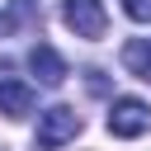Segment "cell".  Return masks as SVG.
<instances>
[{
    "mask_svg": "<svg viewBox=\"0 0 151 151\" xmlns=\"http://www.w3.org/2000/svg\"><path fill=\"white\" fill-rule=\"evenodd\" d=\"M76 132H80V113H76L71 104H52V109L38 118V146H42V151L66 146Z\"/></svg>",
    "mask_w": 151,
    "mask_h": 151,
    "instance_id": "obj_1",
    "label": "cell"
},
{
    "mask_svg": "<svg viewBox=\"0 0 151 151\" xmlns=\"http://www.w3.org/2000/svg\"><path fill=\"white\" fill-rule=\"evenodd\" d=\"M0 113H5V118L33 113V85H24V80H14V76H0Z\"/></svg>",
    "mask_w": 151,
    "mask_h": 151,
    "instance_id": "obj_5",
    "label": "cell"
},
{
    "mask_svg": "<svg viewBox=\"0 0 151 151\" xmlns=\"http://www.w3.org/2000/svg\"><path fill=\"white\" fill-rule=\"evenodd\" d=\"M123 66L137 76V80H151V38H132L123 47Z\"/></svg>",
    "mask_w": 151,
    "mask_h": 151,
    "instance_id": "obj_6",
    "label": "cell"
},
{
    "mask_svg": "<svg viewBox=\"0 0 151 151\" xmlns=\"http://www.w3.org/2000/svg\"><path fill=\"white\" fill-rule=\"evenodd\" d=\"M28 71H33L38 85H47V90H57V85L66 80V61H61V52L47 47V42H38V47L28 52Z\"/></svg>",
    "mask_w": 151,
    "mask_h": 151,
    "instance_id": "obj_4",
    "label": "cell"
},
{
    "mask_svg": "<svg viewBox=\"0 0 151 151\" xmlns=\"http://www.w3.org/2000/svg\"><path fill=\"white\" fill-rule=\"evenodd\" d=\"M61 19L76 38H104L109 28V14H104V0H61Z\"/></svg>",
    "mask_w": 151,
    "mask_h": 151,
    "instance_id": "obj_2",
    "label": "cell"
},
{
    "mask_svg": "<svg viewBox=\"0 0 151 151\" xmlns=\"http://www.w3.org/2000/svg\"><path fill=\"white\" fill-rule=\"evenodd\" d=\"M85 76H90V80H85V85H90V90H94V94H104V90H109V80H104V71H99V66H90V71H85Z\"/></svg>",
    "mask_w": 151,
    "mask_h": 151,
    "instance_id": "obj_8",
    "label": "cell"
},
{
    "mask_svg": "<svg viewBox=\"0 0 151 151\" xmlns=\"http://www.w3.org/2000/svg\"><path fill=\"white\" fill-rule=\"evenodd\" d=\"M123 14L137 24H151V0H123Z\"/></svg>",
    "mask_w": 151,
    "mask_h": 151,
    "instance_id": "obj_7",
    "label": "cell"
},
{
    "mask_svg": "<svg viewBox=\"0 0 151 151\" xmlns=\"http://www.w3.org/2000/svg\"><path fill=\"white\" fill-rule=\"evenodd\" d=\"M151 127V109L142 104V99H113V109H109V132L113 137H142Z\"/></svg>",
    "mask_w": 151,
    "mask_h": 151,
    "instance_id": "obj_3",
    "label": "cell"
}]
</instances>
